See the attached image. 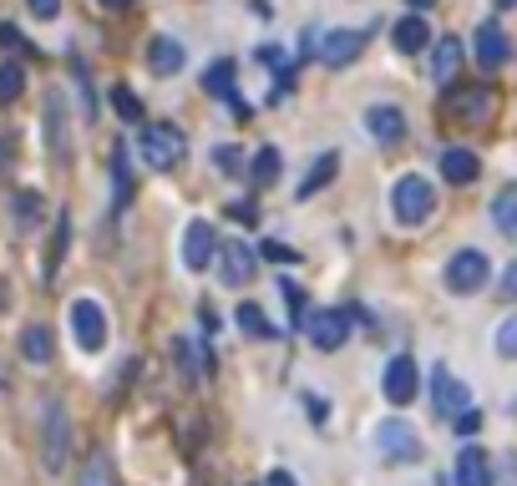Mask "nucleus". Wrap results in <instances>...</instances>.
Instances as JSON below:
<instances>
[{
	"mask_svg": "<svg viewBox=\"0 0 517 486\" xmlns=\"http://www.w3.org/2000/svg\"><path fill=\"white\" fill-rule=\"evenodd\" d=\"M391 208H396V223L416 228V223H426V218L436 213V188H431L426 178L406 173V178L391 188Z\"/></svg>",
	"mask_w": 517,
	"mask_h": 486,
	"instance_id": "f257e3e1",
	"label": "nucleus"
},
{
	"mask_svg": "<svg viewBox=\"0 0 517 486\" xmlns=\"http://www.w3.org/2000/svg\"><path fill=\"white\" fill-rule=\"evenodd\" d=\"M137 147H142V157H147V168H158V173H173L178 162H183V152H188V137L178 132V127H142V137H137Z\"/></svg>",
	"mask_w": 517,
	"mask_h": 486,
	"instance_id": "f03ea898",
	"label": "nucleus"
},
{
	"mask_svg": "<svg viewBox=\"0 0 517 486\" xmlns=\"http://www.w3.org/2000/svg\"><path fill=\"white\" fill-rule=\"evenodd\" d=\"M41 461L46 471H66L71 461V421H66V405L61 400H46V441H41Z\"/></svg>",
	"mask_w": 517,
	"mask_h": 486,
	"instance_id": "7ed1b4c3",
	"label": "nucleus"
},
{
	"mask_svg": "<svg viewBox=\"0 0 517 486\" xmlns=\"http://www.w3.org/2000/svg\"><path fill=\"white\" fill-rule=\"evenodd\" d=\"M487 279H492L487 254L462 249V254H452V259H447V289H452V294H477V289H487Z\"/></svg>",
	"mask_w": 517,
	"mask_h": 486,
	"instance_id": "20e7f679",
	"label": "nucleus"
},
{
	"mask_svg": "<svg viewBox=\"0 0 517 486\" xmlns=\"http://www.w3.org/2000/svg\"><path fill=\"white\" fill-rule=\"evenodd\" d=\"M376 451H381L386 461H421V436H416L411 421L391 416V421L376 426Z\"/></svg>",
	"mask_w": 517,
	"mask_h": 486,
	"instance_id": "39448f33",
	"label": "nucleus"
},
{
	"mask_svg": "<svg viewBox=\"0 0 517 486\" xmlns=\"http://www.w3.org/2000/svg\"><path fill=\"white\" fill-rule=\"evenodd\" d=\"M71 335H77V350H87V355H97L107 345V314H102L97 299L71 304Z\"/></svg>",
	"mask_w": 517,
	"mask_h": 486,
	"instance_id": "423d86ee",
	"label": "nucleus"
},
{
	"mask_svg": "<svg viewBox=\"0 0 517 486\" xmlns=\"http://www.w3.org/2000/svg\"><path fill=\"white\" fill-rule=\"evenodd\" d=\"M431 405H436V416H441V421H457V416L467 411V405H472V390H467L447 365H436V370H431Z\"/></svg>",
	"mask_w": 517,
	"mask_h": 486,
	"instance_id": "0eeeda50",
	"label": "nucleus"
},
{
	"mask_svg": "<svg viewBox=\"0 0 517 486\" xmlns=\"http://www.w3.org/2000/svg\"><path fill=\"white\" fill-rule=\"evenodd\" d=\"M213 254H218V233H213V223H208V218H193V223L183 228V264H188L193 274H203V269L213 264Z\"/></svg>",
	"mask_w": 517,
	"mask_h": 486,
	"instance_id": "6e6552de",
	"label": "nucleus"
},
{
	"mask_svg": "<svg viewBox=\"0 0 517 486\" xmlns=\"http://www.w3.org/2000/svg\"><path fill=\"white\" fill-rule=\"evenodd\" d=\"M345 319H350L345 309H320V314H310V319H305L310 345H315V350H340V345H345V335H350V324H345Z\"/></svg>",
	"mask_w": 517,
	"mask_h": 486,
	"instance_id": "1a4fd4ad",
	"label": "nucleus"
},
{
	"mask_svg": "<svg viewBox=\"0 0 517 486\" xmlns=\"http://www.w3.org/2000/svg\"><path fill=\"white\" fill-rule=\"evenodd\" d=\"M447 117L452 122H487L492 117V92L487 87H467V92H447Z\"/></svg>",
	"mask_w": 517,
	"mask_h": 486,
	"instance_id": "9d476101",
	"label": "nucleus"
},
{
	"mask_svg": "<svg viewBox=\"0 0 517 486\" xmlns=\"http://www.w3.org/2000/svg\"><path fill=\"white\" fill-rule=\"evenodd\" d=\"M416 385H421L416 360H411V355H396V360L386 365V400H391V405H411V400H416Z\"/></svg>",
	"mask_w": 517,
	"mask_h": 486,
	"instance_id": "9b49d317",
	"label": "nucleus"
},
{
	"mask_svg": "<svg viewBox=\"0 0 517 486\" xmlns=\"http://www.w3.org/2000/svg\"><path fill=\"white\" fill-rule=\"evenodd\" d=\"M360 46H365V31H325L320 61H325L330 71H340V66H350V61L360 56Z\"/></svg>",
	"mask_w": 517,
	"mask_h": 486,
	"instance_id": "f8f14e48",
	"label": "nucleus"
},
{
	"mask_svg": "<svg viewBox=\"0 0 517 486\" xmlns=\"http://www.w3.org/2000/svg\"><path fill=\"white\" fill-rule=\"evenodd\" d=\"M477 61H482V71H497V66H507V56H512V46H507V36H502V26L497 21H482L477 26Z\"/></svg>",
	"mask_w": 517,
	"mask_h": 486,
	"instance_id": "ddd939ff",
	"label": "nucleus"
},
{
	"mask_svg": "<svg viewBox=\"0 0 517 486\" xmlns=\"http://www.w3.org/2000/svg\"><path fill=\"white\" fill-rule=\"evenodd\" d=\"M447 486H492L487 451H482V446H462V451H457V471H452Z\"/></svg>",
	"mask_w": 517,
	"mask_h": 486,
	"instance_id": "4468645a",
	"label": "nucleus"
},
{
	"mask_svg": "<svg viewBox=\"0 0 517 486\" xmlns=\"http://www.w3.org/2000/svg\"><path fill=\"white\" fill-rule=\"evenodd\" d=\"M218 254H224V284H249V279H254L259 259H254V249H249L244 238H234V243H218Z\"/></svg>",
	"mask_w": 517,
	"mask_h": 486,
	"instance_id": "2eb2a0df",
	"label": "nucleus"
},
{
	"mask_svg": "<svg viewBox=\"0 0 517 486\" xmlns=\"http://www.w3.org/2000/svg\"><path fill=\"white\" fill-rule=\"evenodd\" d=\"M477 173H482V162H477L472 147H447V152H441V178H447V183L467 188V183H477Z\"/></svg>",
	"mask_w": 517,
	"mask_h": 486,
	"instance_id": "dca6fc26",
	"label": "nucleus"
},
{
	"mask_svg": "<svg viewBox=\"0 0 517 486\" xmlns=\"http://www.w3.org/2000/svg\"><path fill=\"white\" fill-rule=\"evenodd\" d=\"M203 87H208V97H224V102H234V112L249 117V102L234 92V61H213V66L203 71Z\"/></svg>",
	"mask_w": 517,
	"mask_h": 486,
	"instance_id": "f3484780",
	"label": "nucleus"
},
{
	"mask_svg": "<svg viewBox=\"0 0 517 486\" xmlns=\"http://www.w3.org/2000/svg\"><path fill=\"white\" fill-rule=\"evenodd\" d=\"M391 41H396V51H401V56H416V51H426V41H431V26H426V16H421V11L401 16V21H396V31H391Z\"/></svg>",
	"mask_w": 517,
	"mask_h": 486,
	"instance_id": "a211bd4d",
	"label": "nucleus"
},
{
	"mask_svg": "<svg viewBox=\"0 0 517 486\" xmlns=\"http://www.w3.org/2000/svg\"><path fill=\"white\" fill-rule=\"evenodd\" d=\"M365 127H371V137H376V142H401V132H406V117H401V107H391V102H376L371 112H365Z\"/></svg>",
	"mask_w": 517,
	"mask_h": 486,
	"instance_id": "6ab92c4d",
	"label": "nucleus"
},
{
	"mask_svg": "<svg viewBox=\"0 0 517 486\" xmlns=\"http://www.w3.org/2000/svg\"><path fill=\"white\" fill-rule=\"evenodd\" d=\"M457 71H462V41H457V36L436 41V56H431V81H436V87H452Z\"/></svg>",
	"mask_w": 517,
	"mask_h": 486,
	"instance_id": "aec40b11",
	"label": "nucleus"
},
{
	"mask_svg": "<svg viewBox=\"0 0 517 486\" xmlns=\"http://www.w3.org/2000/svg\"><path fill=\"white\" fill-rule=\"evenodd\" d=\"M46 137H51V157L66 162V157H71V142H66V107H61V92H46Z\"/></svg>",
	"mask_w": 517,
	"mask_h": 486,
	"instance_id": "412c9836",
	"label": "nucleus"
},
{
	"mask_svg": "<svg viewBox=\"0 0 517 486\" xmlns=\"http://www.w3.org/2000/svg\"><path fill=\"white\" fill-rule=\"evenodd\" d=\"M147 66H153L158 76H173V71H183V46H178L173 36H158L153 46H147Z\"/></svg>",
	"mask_w": 517,
	"mask_h": 486,
	"instance_id": "4be33fe9",
	"label": "nucleus"
},
{
	"mask_svg": "<svg viewBox=\"0 0 517 486\" xmlns=\"http://www.w3.org/2000/svg\"><path fill=\"white\" fill-rule=\"evenodd\" d=\"M21 355H26L31 365H46V360L56 355V340H51V330H46V324H31V330L21 335Z\"/></svg>",
	"mask_w": 517,
	"mask_h": 486,
	"instance_id": "5701e85b",
	"label": "nucleus"
},
{
	"mask_svg": "<svg viewBox=\"0 0 517 486\" xmlns=\"http://www.w3.org/2000/svg\"><path fill=\"white\" fill-rule=\"evenodd\" d=\"M335 168H340V157L335 152H325V157H315V168H310V178L300 183V198H315L330 178H335Z\"/></svg>",
	"mask_w": 517,
	"mask_h": 486,
	"instance_id": "b1692460",
	"label": "nucleus"
},
{
	"mask_svg": "<svg viewBox=\"0 0 517 486\" xmlns=\"http://www.w3.org/2000/svg\"><path fill=\"white\" fill-rule=\"evenodd\" d=\"M82 486H117V471H112V456H107V451H92V456H87Z\"/></svg>",
	"mask_w": 517,
	"mask_h": 486,
	"instance_id": "393cba45",
	"label": "nucleus"
},
{
	"mask_svg": "<svg viewBox=\"0 0 517 486\" xmlns=\"http://www.w3.org/2000/svg\"><path fill=\"white\" fill-rule=\"evenodd\" d=\"M492 223H497L502 233L517 238V188H502V193H497V203H492Z\"/></svg>",
	"mask_w": 517,
	"mask_h": 486,
	"instance_id": "a878e982",
	"label": "nucleus"
},
{
	"mask_svg": "<svg viewBox=\"0 0 517 486\" xmlns=\"http://www.w3.org/2000/svg\"><path fill=\"white\" fill-rule=\"evenodd\" d=\"M239 324H244V335H254V340H274V324L264 319L259 304H239Z\"/></svg>",
	"mask_w": 517,
	"mask_h": 486,
	"instance_id": "bb28decb",
	"label": "nucleus"
},
{
	"mask_svg": "<svg viewBox=\"0 0 517 486\" xmlns=\"http://www.w3.org/2000/svg\"><path fill=\"white\" fill-rule=\"evenodd\" d=\"M26 92V71H21V61H6L0 66V102H16Z\"/></svg>",
	"mask_w": 517,
	"mask_h": 486,
	"instance_id": "cd10ccee",
	"label": "nucleus"
},
{
	"mask_svg": "<svg viewBox=\"0 0 517 486\" xmlns=\"http://www.w3.org/2000/svg\"><path fill=\"white\" fill-rule=\"evenodd\" d=\"M213 162H218V173H224V178H239V173H244V152L229 147V142L213 147Z\"/></svg>",
	"mask_w": 517,
	"mask_h": 486,
	"instance_id": "c85d7f7f",
	"label": "nucleus"
},
{
	"mask_svg": "<svg viewBox=\"0 0 517 486\" xmlns=\"http://www.w3.org/2000/svg\"><path fill=\"white\" fill-rule=\"evenodd\" d=\"M279 178V152L274 147H259V157H254V183L264 188V183H274Z\"/></svg>",
	"mask_w": 517,
	"mask_h": 486,
	"instance_id": "c756f323",
	"label": "nucleus"
},
{
	"mask_svg": "<svg viewBox=\"0 0 517 486\" xmlns=\"http://www.w3.org/2000/svg\"><path fill=\"white\" fill-rule=\"evenodd\" d=\"M497 355H502V360H517V314H507V319L497 324Z\"/></svg>",
	"mask_w": 517,
	"mask_h": 486,
	"instance_id": "7c9ffc66",
	"label": "nucleus"
},
{
	"mask_svg": "<svg viewBox=\"0 0 517 486\" xmlns=\"http://www.w3.org/2000/svg\"><path fill=\"white\" fill-rule=\"evenodd\" d=\"M112 107H117L122 117H132V122H142V102H137V97H132L127 87H117V92H112Z\"/></svg>",
	"mask_w": 517,
	"mask_h": 486,
	"instance_id": "2f4dec72",
	"label": "nucleus"
},
{
	"mask_svg": "<svg viewBox=\"0 0 517 486\" xmlns=\"http://www.w3.org/2000/svg\"><path fill=\"white\" fill-rule=\"evenodd\" d=\"M279 294L289 299V314H294V324H305V294H300V284H279Z\"/></svg>",
	"mask_w": 517,
	"mask_h": 486,
	"instance_id": "473e14b6",
	"label": "nucleus"
},
{
	"mask_svg": "<svg viewBox=\"0 0 517 486\" xmlns=\"http://www.w3.org/2000/svg\"><path fill=\"white\" fill-rule=\"evenodd\" d=\"M66 243H71V223H66V213H61V218H56V243H51V264H61Z\"/></svg>",
	"mask_w": 517,
	"mask_h": 486,
	"instance_id": "72a5a7b5",
	"label": "nucleus"
},
{
	"mask_svg": "<svg viewBox=\"0 0 517 486\" xmlns=\"http://www.w3.org/2000/svg\"><path fill=\"white\" fill-rule=\"evenodd\" d=\"M31 6V16H41V21H56L61 16V0H26Z\"/></svg>",
	"mask_w": 517,
	"mask_h": 486,
	"instance_id": "f704fd0d",
	"label": "nucleus"
},
{
	"mask_svg": "<svg viewBox=\"0 0 517 486\" xmlns=\"http://www.w3.org/2000/svg\"><path fill=\"white\" fill-rule=\"evenodd\" d=\"M264 259H274V264H294L300 254H294V249H284V243H264Z\"/></svg>",
	"mask_w": 517,
	"mask_h": 486,
	"instance_id": "c9c22d12",
	"label": "nucleus"
},
{
	"mask_svg": "<svg viewBox=\"0 0 517 486\" xmlns=\"http://www.w3.org/2000/svg\"><path fill=\"white\" fill-rule=\"evenodd\" d=\"M229 218H234V223H254L259 208H254V203H229Z\"/></svg>",
	"mask_w": 517,
	"mask_h": 486,
	"instance_id": "e433bc0d",
	"label": "nucleus"
},
{
	"mask_svg": "<svg viewBox=\"0 0 517 486\" xmlns=\"http://www.w3.org/2000/svg\"><path fill=\"white\" fill-rule=\"evenodd\" d=\"M0 46H6V51H21V46H26V36H21L16 26H0Z\"/></svg>",
	"mask_w": 517,
	"mask_h": 486,
	"instance_id": "4c0bfd02",
	"label": "nucleus"
},
{
	"mask_svg": "<svg viewBox=\"0 0 517 486\" xmlns=\"http://www.w3.org/2000/svg\"><path fill=\"white\" fill-rule=\"evenodd\" d=\"M305 405H310V421H330V405L320 395H305Z\"/></svg>",
	"mask_w": 517,
	"mask_h": 486,
	"instance_id": "58836bf2",
	"label": "nucleus"
},
{
	"mask_svg": "<svg viewBox=\"0 0 517 486\" xmlns=\"http://www.w3.org/2000/svg\"><path fill=\"white\" fill-rule=\"evenodd\" d=\"M477 426H482V416H477V411H462V416H457V431H462V436H472Z\"/></svg>",
	"mask_w": 517,
	"mask_h": 486,
	"instance_id": "ea45409f",
	"label": "nucleus"
},
{
	"mask_svg": "<svg viewBox=\"0 0 517 486\" xmlns=\"http://www.w3.org/2000/svg\"><path fill=\"white\" fill-rule=\"evenodd\" d=\"M502 294H507V299H517V259H512V264H507V274H502Z\"/></svg>",
	"mask_w": 517,
	"mask_h": 486,
	"instance_id": "a19ab883",
	"label": "nucleus"
},
{
	"mask_svg": "<svg viewBox=\"0 0 517 486\" xmlns=\"http://www.w3.org/2000/svg\"><path fill=\"white\" fill-rule=\"evenodd\" d=\"M269 486H294V476H289V471H274V476H269Z\"/></svg>",
	"mask_w": 517,
	"mask_h": 486,
	"instance_id": "79ce46f5",
	"label": "nucleus"
},
{
	"mask_svg": "<svg viewBox=\"0 0 517 486\" xmlns=\"http://www.w3.org/2000/svg\"><path fill=\"white\" fill-rule=\"evenodd\" d=\"M406 6H411V11H431V6H436V0H406Z\"/></svg>",
	"mask_w": 517,
	"mask_h": 486,
	"instance_id": "37998d69",
	"label": "nucleus"
},
{
	"mask_svg": "<svg viewBox=\"0 0 517 486\" xmlns=\"http://www.w3.org/2000/svg\"><path fill=\"white\" fill-rule=\"evenodd\" d=\"M102 6H107V11H127V6H132V0H102Z\"/></svg>",
	"mask_w": 517,
	"mask_h": 486,
	"instance_id": "c03bdc74",
	"label": "nucleus"
},
{
	"mask_svg": "<svg viewBox=\"0 0 517 486\" xmlns=\"http://www.w3.org/2000/svg\"><path fill=\"white\" fill-rule=\"evenodd\" d=\"M492 6H497V11H512V6H517V0H492Z\"/></svg>",
	"mask_w": 517,
	"mask_h": 486,
	"instance_id": "a18cd8bd",
	"label": "nucleus"
}]
</instances>
